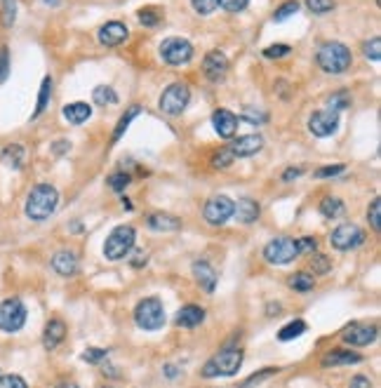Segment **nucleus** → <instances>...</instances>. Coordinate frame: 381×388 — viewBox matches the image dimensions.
Listing matches in <instances>:
<instances>
[{
    "instance_id": "obj_1",
    "label": "nucleus",
    "mask_w": 381,
    "mask_h": 388,
    "mask_svg": "<svg viewBox=\"0 0 381 388\" xmlns=\"http://www.w3.org/2000/svg\"><path fill=\"white\" fill-rule=\"evenodd\" d=\"M59 205V191L50 184H38L26 198V217L31 222H45Z\"/></svg>"
},
{
    "instance_id": "obj_2",
    "label": "nucleus",
    "mask_w": 381,
    "mask_h": 388,
    "mask_svg": "<svg viewBox=\"0 0 381 388\" xmlns=\"http://www.w3.org/2000/svg\"><path fill=\"white\" fill-rule=\"evenodd\" d=\"M242 349H233V346H226L224 351H219L217 355L210 358L202 367V377L214 379V377H233V374L242 365Z\"/></svg>"
},
{
    "instance_id": "obj_3",
    "label": "nucleus",
    "mask_w": 381,
    "mask_h": 388,
    "mask_svg": "<svg viewBox=\"0 0 381 388\" xmlns=\"http://www.w3.org/2000/svg\"><path fill=\"white\" fill-rule=\"evenodd\" d=\"M318 67L325 71V73H344V71L351 69V64H353V55H351V50L344 43H325L323 47L318 50Z\"/></svg>"
},
{
    "instance_id": "obj_4",
    "label": "nucleus",
    "mask_w": 381,
    "mask_h": 388,
    "mask_svg": "<svg viewBox=\"0 0 381 388\" xmlns=\"http://www.w3.org/2000/svg\"><path fill=\"white\" fill-rule=\"evenodd\" d=\"M134 322L146 332H156L165 327V308L158 297L141 299L134 308Z\"/></svg>"
},
{
    "instance_id": "obj_5",
    "label": "nucleus",
    "mask_w": 381,
    "mask_h": 388,
    "mask_svg": "<svg viewBox=\"0 0 381 388\" xmlns=\"http://www.w3.org/2000/svg\"><path fill=\"white\" fill-rule=\"evenodd\" d=\"M136 233L132 226H118L111 231V236L104 242V256L111 261H121L130 254V249L134 247Z\"/></svg>"
},
{
    "instance_id": "obj_6",
    "label": "nucleus",
    "mask_w": 381,
    "mask_h": 388,
    "mask_svg": "<svg viewBox=\"0 0 381 388\" xmlns=\"http://www.w3.org/2000/svg\"><path fill=\"white\" fill-rule=\"evenodd\" d=\"M160 57L170 67H184L193 59V45L186 38H165L160 43Z\"/></svg>"
},
{
    "instance_id": "obj_7",
    "label": "nucleus",
    "mask_w": 381,
    "mask_h": 388,
    "mask_svg": "<svg viewBox=\"0 0 381 388\" xmlns=\"http://www.w3.org/2000/svg\"><path fill=\"white\" fill-rule=\"evenodd\" d=\"M26 306L21 299L12 297L0 303V330L3 332H19L26 325Z\"/></svg>"
},
{
    "instance_id": "obj_8",
    "label": "nucleus",
    "mask_w": 381,
    "mask_h": 388,
    "mask_svg": "<svg viewBox=\"0 0 381 388\" xmlns=\"http://www.w3.org/2000/svg\"><path fill=\"white\" fill-rule=\"evenodd\" d=\"M190 101V89L184 82H172V85L160 94V111L168 116H179Z\"/></svg>"
},
{
    "instance_id": "obj_9",
    "label": "nucleus",
    "mask_w": 381,
    "mask_h": 388,
    "mask_svg": "<svg viewBox=\"0 0 381 388\" xmlns=\"http://www.w3.org/2000/svg\"><path fill=\"white\" fill-rule=\"evenodd\" d=\"M296 256H299V249H296V240L292 238H276L264 247V259L273 266L290 264Z\"/></svg>"
},
{
    "instance_id": "obj_10",
    "label": "nucleus",
    "mask_w": 381,
    "mask_h": 388,
    "mask_svg": "<svg viewBox=\"0 0 381 388\" xmlns=\"http://www.w3.org/2000/svg\"><path fill=\"white\" fill-rule=\"evenodd\" d=\"M330 242L337 252H351V249L360 247V245L365 242V233H362L360 226H355V224H342L332 231Z\"/></svg>"
},
{
    "instance_id": "obj_11",
    "label": "nucleus",
    "mask_w": 381,
    "mask_h": 388,
    "mask_svg": "<svg viewBox=\"0 0 381 388\" xmlns=\"http://www.w3.org/2000/svg\"><path fill=\"white\" fill-rule=\"evenodd\" d=\"M202 217L212 226H224L233 217V200L226 198V195H214V198L207 200L205 207H202Z\"/></svg>"
},
{
    "instance_id": "obj_12",
    "label": "nucleus",
    "mask_w": 381,
    "mask_h": 388,
    "mask_svg": "<svg viewBox=\"0 0 381 388\" xmlns=\"http://www.w3.org/2000/svg\"><path fill=\"white\" fill-rule=\"evenodd\" d=\"M339 127V113L337 111H315L311 118H308V130L315 136H330L335 134Z\"/></svg>"
},
{
    "instance_id": "obj_13",
    "label": "nucleus",
    "mask_w": 381,
    "mask_h": 388,
    "mask_svg": "<svg viewBox=\"0 0 381 388\" xmlns=\"http://www.w3.org/2000/svg\"><path fill=\"white\" fill-rule=\"evenodd\" d=\"M202 73L210 82H222L226 73H229V59H226L224 52L212 50L207 52L205 62H202Z\"/></svg>"
},
{
    "instance_id": "obj_14",
    "label": "nucleus",
    "mask_w": 381,
    "mask_h": 388,
    "mask_svg": "<svg viewBox=\"0 0 381 388\" xmlns=\"http://www.w3.org/2000/svg\"><path fill=\"white\" fill-rule=\"evenodd\" d=\"M379 337L377 325H348L346 330L342 332V339L351 346H370L374 339Z\"/></svg>"
},
{
    "instance_id": "obj_15",
    "label": "nucleus",
    "mask_w": 381,
    "mask_h": 388,
    "mask_svg": "<svg viewBox=\"0 0 381 388\" xmlns=\"http://www.w3.org/2000/svg\"><path fill=\"white\" fill-rule=\"evenodd\" d=\"M127 26L123 21H106L104 26L99 28V43L106 47H118L127 40Z\"/></svg>"
},
{
    "instance_id": "obj_16",
    "label": "nucleus",
    "mask_w": 381,
    "mask_h": 388,
    "mask_svg": "<svg viewBox=\"0 0 381 388\" xmlns=\"http://www.w3.org/2000/svg\"><path fill=\"white\" fill-rule=\"evenodd\" d=\"M238 123H240L238 121V116L236 113H231L229 109H219V111H214V116H212L214 130H217V134L224 136V139H233Z\"/></svg>"
},
{
    "instance_id": "obj_17",
    "label": "nucleus",
    "mask_w": 381,
    "mask_h": 388,
    "mask_svg": "<svg viewBox=\"0 0 381 388\" xmlns=\"http://www.w3.org/2000/svg\"><path fill=\"white\" fill-rule=\"evenodd\" d=\"M233 151L236 158H247V155H254L264 148V136L259 134H245V136H238L233 139V144L229 146Z\"/></svg>"
},
{
    "instance_id": "obj_18",
    "label": "nucleus",
    "mask_w": 381,
    "mask_h": 388,
    "mask_svg": "<svg viewBox=\"0 0 381 388\" xmlns=\"http://www.w3.org/2000/svg\"><path fill=\"white\" fill-rule=\"evenodd\" d=\"M52 268L64 278H71L78 273V256L71 249H59V252L52 256Z\"/></svg>"
},
{
    "instance_id": "obj_19",
    "label": "nucleus",
    "mask_w": 381,
    "mask_h": 388,
    "mask_svg": "<svg viewBox=\"0 0 381 388\" xmlns=\"http://www.w3.org/2000/svg\"><path fill=\"white\" fill-rule=\"evenodd\" d=\"M205 320V310L200 306H195V303H188V306H181L177 310V327H184V330H195V327L200 325V322Z\"/></svg>"
},
{
    "instance_id": "obj_20",
    "label": "nucleus",
    "mask_w": 381,
    "mask_h": 388,
    "mask_svg": "<svg viewBox=\"0 0 381 388\" xmlns=\"http://www.w3.org/2000/svg\"><path fill=\"white\" fill-rule=\"evenodd\" d=\"M259 212H261V207H259V202L257 200H252V198H240L238 202H233V217L238 219L240 224H252V222H257L259 219Z\"/></svg>"
},
{
    "instance_id": "obj_21",
    "label": "nucleus",
    "mask_w": 381,
    "mask_h": 388,
    "mask_svg": "<svg viewBox=\"0 0 381 388\" xmlns=\"http://www.w3.org/2000/svg\"><path fill=\"white\" fill-rule=\"evenodd\" d=\"M64 337H67V325H64V320H50L45 325V332H43V344L47 351H55L59 344L64 342Z\"/></svg>"
},
{
    "instance_id": "obj_22",
    "label": "nucleus",
    "mask_w": 381,
    "mask_h": 388,
    "mask_svg": "<svg viewBox=\"0 0 381 388\" xmlns=\"http://www.w3.org/2000/svg\"><path fill=\"white\" fill-rule=\"evenodd\" d=\"M193 276H195V280H198L200 288L212 294L214 288H217V271L212 268V264H207V261H195Z\"/></svg>"
},
{
    "instance_id": "obj_23",
    "label": "nucleus",
    "mask_w": 381,
    "mask_h": 388,
    "mask_svg": "<svg viewBox=\"0 0 381 388\" xmlns=\"http://www.w3.org/2000/svg\"><path fill=\"white\" fill-rule=\"evenodd\" d=\"M148 229L158 231V233H172V231H179L181 229V219L172 217V214H165V212H156L148 217Z\"/></svg>"
},
{
    "instance_id": "obj_24",
    "label": "nucleus",
    "mask_w": 381,
    "mask_h": 388,
    "mask_svg": "<svg viewBox=\"0 0 381 388\" xmlns=\"http://www.w3.org/2000/svg\"><path fill=\"white\" fill-rule=\"evenodd\" d=\"M62 113L71 125H82L85 121H90L92 109H90V104H85V101H73V104L64 106Z\"/></svg>"
},
{
    "instance_id": "obj_25",
    "label": "nucleus",
    "mask_w": 381,
    "mask_h": 388,
    "mask_svg": "<svg viewBox=\"0 0 381 388\" xmlns=\"http://www.w3.org/2000/svg\"><path fill=\"white\" fill-rule=\"evenodd\" d=\"M362 355L353 353V351H332L323 358V367H344V365H353V362H360Z\"/></svg>"
},
{
    "instance_id": "obj_26",
    "label": "nucleus",
    "mask_w": 381,
    "mask_h": 388,
    "mask_svg": "<svg viewBox=\"0 0 381 388\" xmlns=\"http://www.w3.org/2000/svg\"><path fill=\"white\" fill-rule=\"evenodd\" d=\"M320 214L327 219H339L346 214V205L339 198H335V195H327V198L320 200Z\"/></svg>"
},
{
    "instance_id": "obj_27",
    "label": "nucleus",
    "mask_w": 381,
    "mask_h": 388,
    "mask_svg": "<svg viewBox=\"0 0 381 388\" xmlns=\"http://www.w3.org/2000/svg\"><path fill=\"white\" fill-rule=\"evenodd\" d=\"M287 285L294 292H301V294H306V292H311L313 290V285H315V280L311 273H306V271H301V273H294L290 280H287Z\"/></svg>"
},
{
    "instance_id": "obj_28",
    "label": "nucleus",
    "mask_w": 381,
    "mask_h": 388,
    "mask_svg": "<svg viewBox=\"0 0 381 388\" xmlns=\"http://www.w3.org/2000/svg\"><path fill=\"white\" fill-rule=\"evenodd\" d=\"M24 158H26V151H24V146H19V144H10L3 151V160L12 167V170H19V167L24 165Z\"/></svg>"
},
{
    "instance_id": "obj_29",
    "label": "nucleus",
    "mask_w": 381,
    "mask_h": 388,
    "mask_svg": "<svg viewBox=\"0 0 381 388\" xmlns=\"http://www.w3.org/2000/svg\"><path fill=\"white\" fill-rule=\"evenodd\" d=\"M303 332H306V322H303V320H292V322H287V325L283 327L281 332H278V339H281V342H292V339L301 337Z\"/></svg>"
},
{
    "instance_id": "obj_30",
    "label": "nucleus",
    "mask_w": 381,
    "mask_h": 388,
    "mask_svg": "<svg viewBox=\"0 0 381 388\" xmlns=\"http://www.w3.org/2000/svg\"><path fill=\"white\" fill-rule=\"evenodd\" d=\"M50 94H52V78L47 76L43 80V85H40V92H38V104H35V111H33V118H38L40 113L47 109V104H50Z\"/></svg>"
},
{
    "instance_id": "obj_31",
    "label": "nucleus",
    "mask_w": 381,
    "mask_h": 388,
    "mask_svg": "<svg viewBox=\"0 0 381 388\" xmlns=\"http://www.w3.org/2000/svg\"><path fill=\"white\" fill-rule=\"evenodd\" d=\"M92 99L97 101V104H101V106H106V104H118V94H116V89L109 87V85H99V87H94Z\"/></svg>"
},
{
    "instance_id": "obj_32",
    "label": "nucleus",
    "mask_w": 381,
    "mask_h": 388,
    "mask_svg": "<svg viewBox=\"0 0 381 388\" xmlns=\"http://www.w3.org/2000/svg\"><path fill=\"white\" fill-rule=\"evenodd\" d=\"M296 12H299V3H296V0H287V3H283L281 8L273 12V19L285 21V19H290V17H294Z\"/></svg>"
},
{
    "instance_id": "obj_33",
    "label": "nucleus",
    "mask_w": 381,
    "mask_h": 388,
    "mask_svg": "<svg viewBox=\"0 0 381 388\" xmlns=\"http://www.w3.org/2000/svg\"><path fill=\"white\" fill-rule=\"evenodd\" d=\"M141 113V109L139 106H132V109H130L127 113H125V116L121 118V123H118V127H116V132H113V141H118L123 136V132L125 130L130 127V123H132V118H136Z\"/></svg>"
},
{
    "instance_id": "obj_34",
    "label": "nucleus",
    "mask_w": 381,
    "mask_h": 388,
    "mask_svg": "<svg viewBox=\"0 0 381 388\" xmlns=\"http://www.w3.org/2000/svg\"><path fill=\"white\" fill-rule=\"evenodd\" d=\"M136 19H139L148 28H156L158 24H160V15H158L156 8H144V10L136 12Z\"/></svg>"
},
{
    "instance_id": "obj_35",
    "label": "nucleus",
    "mask_w": 381,
    "mask_h": 388,
    "mask_svg": "<svg viewBox=\"0 0 381 388\" xmlns=\"http://www.w3.org/2000/svg\"><path fill=\"white\" fill-rule=\"evenodd\" d=\"M367 219H370V226L374 233L381 231V198H374L370 202V210H367Z\"/></svg>"
},
{
    "instance_id": "obj_36",
    "label": "nucleus",
    "mask_w": 381,
    "mask_h": 388,
    "mask_svg": "<svg viewBox=\"0 0 381 388\" xmlns=\"http://www.w3.org/2000/svg\"><path fill=\"white\" fill-rule=\"evenodd\" d=\"M311 271L318 273V276H327V273L332 271V261L327 259L325 254H313V259H311Z\"/></svg>"
},
{
    "instance_id": "obj_37",
    "label": "nucleus",
    "mask_w": 381,
    "mask_h": 388,
    "mask_svg": "<svg viewBox=\"0 0 381 388\" xmlns=\"http://www.w3.org/2000/svg\"><path fill=\"white\" fill-rule=\"evenodd\" d=\"M80 358L87 362V365H101V362L109 358V351L106 349H87Z\"/></svg>"
},
{
    "instance_id": "obj_38",
    "label": "nucleus",
    "mask_w": 381,
    "mask_h": 388,
    "mask_svg": "<svg viewBox=\"0 0 381 388\" xmlns=\"http://www.w3.org/2000/svg\"><path fill=\"white\" fill-rule=\"evenodd\" d=\"M17 19V0H3V26L12 28Z\"/></svg>"
},
{
    "instance_id": "obj_39",
    "label": "nucleus",
    "mask_w": 381,
    "mask_h": 388,
    "mask_svg": "<svg viewBox=\"0 0 381 388\" xmlns=\"http://www.w3.org/2000/svg\"><path fill=\"white\" fill-rule=\"evenodd\" d=\"M306 8L313 15H327V12L335 10V0H306Z\"/></svg>"
},
{
    "instance_id": "obj_40",
    "label": "nucleus",
    "mask_w": 381,
    "mask_h": 388,
    "mask_svg": "<svg viewBox=\"0 0 381 388\" xmlns=\"http://www.w3.org/2000/svg\"><path fill=\"white\" fill-rule=\"evenodd\" d=\"M236 160V155L231 148H222V151H217L214 153V158H212V165L214 167H219V170H224V167H229L231 163Z\"/></svg>"
},
{
    "instance_id": "obj_41",
    "label": "nucleus",
    "mask_w": 381,
    "mask_h": 388,
    "mask_svg": "<svg viewBox=\"0 0 381 388\" xmlns=\"http://www.w3.org/2000/svg\"><path fill=\"white\" fill-rule=\"evenodd\" d=\"M130 182H132V179H130L127 172H116V175L109 177V186L116 191V193H123L125 186H127Z\"/></svg>"
},
{
    "instance_id": "obj_42",
    "label": "nucleus",
    "mask_w": 381,
    "mask_h": 388,
    "mask_svg": "<svg viewBox=\"0 0 381 388\" xmlns=\"http://www.w3.org/2000/svg\"><path fill=\"white\" fill-rule=\"evenodd\" d=\"M362 52H365L367 59H372V62H379V59H381V40L379 38L367 40V43L362 45Z\"/></svg>"
},
{
    "instance_id": "obj_43",
    "label": "nucleus",
    "mask_w": 381,
    "mask_h": 388,
    "mask_svg": "<svg viewBox=\"0 0 381 388\" xmlns=\"http://www.w3.org/2000/svg\"><path fill=\"white\" fill-rule=\"evenodd\" d=\"M0 388H28V384L19 374H3L0 377Z\"/></svg>"
},
{
    "instance_id": "obj_44",
    "label": "nucleus",
    "mask_w": 381,
    "mask_h": 388,
    "mask_svg": "<svg viewBox=\"0 0 381 388\" xmlns=\"http://www.w3.org/2000/svg\"><path fill=\"white\" fill-rule=\"evenodd\" d=\"M190 3H193V10L198 12V15H212V12L219 8L217 0H190Z\"/></svg>"
},
{
    "instance_id": "obj_45",
    "label": "nucleus",
    "mask_w": 381,
    "mask_h": 388,
    "mask_svg": "<svg viewBox=\"0 0 381 388\" xmlns=\"http://www.w3.org/2000/svg\"><path fill=\"white\" fill-rule=\"evenodd\" d=\"M348 101H351L348 92H337V94H332V97H330V111H337V113H339L342 109H346Z\"/></svg>"
},
{
    "instance_id": "obj_46",
    "label": "nucleus",
    "mask_w": 381,
    "mask_h": 388,
    "mask_svg": "<svg viewBox=\"0 0 381 388\" xmlns=\"http://www.w3.org/2000/svg\"><path fill=\"white\" fill-rule=\"evenodd\" d=\"M10 76V52L8 47H0V85L8 80Z\"/></svg>"
},
{
    "instance_id": "obj_47",
    "label": "nucleus",
    "mask_w": 381,
    "mask_h": 388,
    "mask_svg": "<svg viewBox=\"0 0 381 388\" xmlns=\"http://www.w3.org/2000/svg\"><path fill=\"white\" fill-rule=\"evenodd\" d=\"M346 170L344 165H325L320 167V170H315V179H330V177H337L342 175V172Z\"/></svg>"
},
{
    "instance_id": "obj_48",
    "label": "nucleus",
    "mask_w": 381,
    "mask_h": 388,
    "mask_svg": "<svg viewBox=\"0 0 381 388\" xmlns=\"http://www.w3.org/2000/svg\"><path fill=\"white\" fill-rule=\"evenodd\" d=\"M290 52H292L290 45L278 43V45L266 47V50H264V57H269V59H281V57H285V55H290Z\"/></svg>"
},
{
    "instance_id": "obj_49",
    "label": "nucleus",
    "mask_w": 381,
    "mask_h": 388,
    "mask_svg": "<svg viewBox=\"0 0 381 388\" xmlns=\"http://www.w3.org/2000/svg\"><path fill=\"white\" fill-rule=\"evenodd\" d=\"M315 247H318V240H315V238H299V240H296L299 254H313Z\"/></svg>"
},
{
    "instance_id": "obj_50",
    "label": "nucleus",
    "mask_w": 381,
    "mask_h": 388,
    "mask_svg": "<svg viewBox=\"0 0 381 388\" xmlns=\"http://www.w3.org/2000/svg\"><path fill=\"white\" fill-rule=\"evenodd\" d=\"M219 5L226 10V12H242L247 8L249 0H217Z\"/></svg>"
},
{
    "instance_id": "obj_51",
    "label": "nucleus",
    "mask_w": 381,
    "mask_h": 388,
    "mask_svg": "<svg viewBox=\"0 0 381 388\" xmlns=\"http://www.w3.org/2000/svg\"><path fill=\"white\" fill-rule=\"evenodd\" d=\"M276 372H278V369H276V367H271V369H264V372H259V374H252V377H249V379H247V381H245V384H242V386H245V388H249V386L259 384L261 379L271 377V374H276Z\"/></svg>"
},
{
    "instance_id": "obj_52",
    "label": "nucleus",
    "mask_w": 381,
    "mask_h": 388,
    "mask_svg": "<svg viewBox=\"0 0 381 388\" xmlns=\"http://www.w3.org/2000/svg\"><path fill=\"white\" fill-rule=\"evenodd\" d=\"M242 121H247V123H252V125H261V123H266V113L245 111V113H242Z\"/></svg>"
},
{
    "instance_id": "obj_53",
    "label": "nucleus",
    "mask_w": 381,
    "mask_h": 388,
    "mask_svg": "<svg viewBox=\"0 0 381 388\" xmlns=\"http://www.w3.org/2000/svg\"><path fill=\"white\" fill-rule=\"evenodd\" d=\"M348 388H372V381L367 379V377H362V374H358V377L351 379Z\"/></svg>"
},
{
    "instance_id": "obj_54",
    "label": "nucleus",
    "mask_w": 381,
    "mask_h": 388,
    "mask_svg": "<svg viewBox=\"0 0 381 388\" xmlns=\"http://www.w3.org/2000/svg\"><path fill=\"white\" fill-rule=\"evenodd\" d=\"M301 167H290V170H285V175H283V182H292V179H296L301 175Z\"/></svg>"
},
{
    "instance_id": "obj_55",
    "label": "nucleus",
    "mask_w": 381,
    "mask_h": 388,
    "mask_svg": "<svg viewBox=\"0 0 381 388\" xmlns=\"http://www.w3.org/2000/svg\"><path fill=\"white\" fill-rule=\"evenodd\" d=\"M69 148H71V144H69V141H57V144L55 146H52V153H64V151H69Z\"/></svg>"
},
{
    "instance_id": "obj_56",
    "label": "nucleus",
    "mask_w": 381,
    "mask_h": 388,
    "mask_svg": "<svg viewBox=\"0 0 381 388\" xmlns=\"http://www.w3.org/2000/svg\"><path fill=\"white\" fill-rule=\"evenodd\" d=\"M269 315H278L281 313V303H269V310H266Z\"/></svg>"
},
{
    "instance_id": "obj_57",
    "label": "nucleus",
    "mask_w": 381,
    "mask_h": 388,
    "mask_svg": "<svg viewBox=\"0 0 381 388\" xmlns=\"http://www.w3.org/2000/svg\"><path fill=\"white\" fill-rule=\"evenodd\" d=\"M141 264H146V254H144V252L136 254V259L132 261V266H141Z\"/></svg>"
},
{
    "instance_id": "obj_58",
    "label": "nucleus",
    "mask_w": 381,
    "mask_h": 388,
    "mask_svg": "<svg viewBox=\"0 0 381 388\" xmlns=\"http://www.w3.org/2000/svg\"><path fill=\"white\" fill-rule=\"evenodd\" d=\"M57 388H78V384H73V381H64V384H59Z\"/></svg>"
},
{
    "instance_id": "obj_59",
    "label": "nucleus",
    "mask_w": 381,
    "mask_h": 388,
    "mask_svg": "<svg viewBox=\"0 0 381 388\" xmlns=\"http://www.w3.org/2000/svg\"><path fill=\"white\" fill-rule=\"evenodd\" d=\"M165 374H168V377H175V374H177V369L172 367V365H168V367H165Z\"/></svg>"
}]
</instances>
